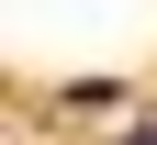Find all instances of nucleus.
<instances>
[{
  "mask_svg": "<svg viewBox=\"0 0 157 145\" xmlns=\"http://www.w3.org/2000/svg\"><path fill=\"white\" fill-rule=\"evenodd\" d=\"M124 145H157V123H135V134H124Z\"/></svg>",
  "mask_w": 157,
  "mask_h": 145,
  "instance_id": "1",
  "label": "nucleus"
}]
</instances>
